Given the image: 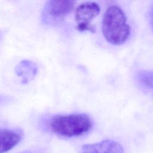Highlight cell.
Masks as SVG:
<instances>
[{
    "label": "cell",
    "mask_w": 153,
    "mask_h": 153,
    "mask_svg": "<svg viewBox=\"0 0 153 153\" xmlns=\"http://www.w3.org/2000/svg\"><path fill=\"white\" fill-rule=\"evenodd\" d=\"M136 78L139 84L144 88L153 90V71H140Z\"/></svg>",
    "instance_id": "cell-8"
},
{
    "label": "cell",
    "mask_w": 153,
    "mask_h": 153,
    "mask_svg": "<svg viewBox=\"0 0 153 153\" xmlns=\"http://www.w3.org/2000/svg\"><path fill=\"white\" fill-rule=\"evenodd\" d=\"M75 2L73 1H49L45 4L41 20L48 25L60 24L71 11Z\"/></svg>",
    "instance_id": "cell-3"
},
{
    "label": "cell",
    "mask_w": 153,
    "mask_h": 153,
    "mask_svg": "<svg viewBox=\"0 0 153 153\" xmlns=\"http://www.w3.org/2000/svg\"><path fill=\"white\" fill-rule=\"evenodd\" d=\"M8 100H10L9 97H8L7 96H4L0 95V104L8 102Z\"/></svg>",
    "instance_id": "cell-9"
},
{
    "label": "cell",
    "mask_w": 153,
    "mask_h": 153,
    "mask_svg": "<svg viewBox=\"0 0 153 153\" xmlns=\"http://www.w3.org/2000/svg\"><path fill=\"white\" fill-rule=\"evenodd\" d=\"M92 121L85 114H71L53 116L49 126L55 133L65 137H75L87 133L92 127Z\"/></svg>",
    "instance_id": "cell-2"
},
{
    "label": "cell",
    "mask_w": 153,
    "mask_h": 153,
    "mask_svg": "<svg viewBox=\"0 0 153 153\" xmlns=\"http://www.w3.org/2000/svg\"><path fill=\"white\" fill-rule=\"evenodd\" d=\"M81 153H124V149L118 142L107 139L96 143L82 145Z\"/></svg>",
    "instance_id": "cell-5"
},
{
    "label": "cell",
    "mask_w": 153,
    "mask_h": 153,
    "mask_svg": "<svg viewBox=\"0 0 153 153\" xmlns=\"http://www.w3.org/2000/svg\"><path fill=\"white\" fill-rule=\"evenodd\" d=\"M150 17H151V26H152V30H153V7L151 10Z\"/></svg>",
    "instance_id": "cell-10"
},
{
    "label": "cell",
    "mask_w": 153,
    "mask_h": 153,
    "mask_svg": "<svg viewBox=\"0 0 153 153\" xmlns=\"http://www.w3.org/2000/svg\"><path fill=\"white\" fill-rule=\"evenodd\" d=\"M21 139L17 130L0 128V153H5L13 148Z\"/></svg>",
    "instance_id": "cell-6"
},
{
    "label": "cell",
    "mask_w": 153,
    "mask_h": 153,
    "mask_svg": "<svg viewBox=\"0 0 153 153\" xmlns=\"http://www.w3.org/2000/svg\"><path fill=\"white\" fill-rule=\"evenodd\" d=\"M100 11V6L95 2H85L78 5L75 13L77 29L81 32L89 30L95 32V27L91 22L98 16Z\"/></svg>",
    "instance_id": "cell-4"
},
{
    "label": "cell",
    "mask_w": 153,
    "mask_h": 153,
    "mask_svg": "<svg viewBox=\"0 0 153 153\" xmlns=\"http://www.w3.org/2000/svg\"><path fill=\"white\" fill-rule=\"evenodd\" d=\"M16 72L19 76L22 77L23 81L26 82L35 77L37 72V67L32 62L23 60L16 66Z\"/></svg>",
    "instance_id": "cell-7"
},
{
    "label": "cell",
    "mask_w": 153,
    "mask_h": 153,
    "mask_svg": "<svg viewBox=\"0 0 153 153\" xmlns=\"http://www.w3.org/2000/svg\"><path fill=\"white\" fill-rule=\"evenodd\" d=\"M102 30L106 41L114 45H121L128 39L130 27L120 7L113 5L107 8L102 19Z\"/></svg>",
    "instance_id": "cell-1"
}]
</instances>
